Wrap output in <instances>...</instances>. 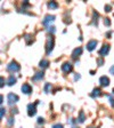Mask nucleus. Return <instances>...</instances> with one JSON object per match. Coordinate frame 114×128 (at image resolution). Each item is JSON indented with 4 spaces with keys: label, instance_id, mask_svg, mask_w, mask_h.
Here are the masks:
<instances>
[{
    "label": "nucleus",
    "instance_id": "obj_1",
    "mask_svg": "<svg viewBox=\"0 0 114 128\" xmlns=\"http://www.w3.org/2000/svg\"><path fill=\"white\" fill-rule=\"evenodd\" d=\"M39 104V101H37L34 104H29L27 105V114L30 117H33V116L37 113V105Z\"/></svg>",
    "mask_w": 114,
    "mask_h": 128
},
{
    "label": "nucleus",
    "instance_id": "obj_2",
    "mask_svg": "<svg viewBox=\"0 0 114 128\" xmlns=\"http://www.w3.org/2000/svg\"><path fill=\"white\" fill-rule=\"evenodd\" d=\"M19 69H21V65L17 62H14V61L8 64V66H7V70L9 72H17V71H19Z\"/></svg>",
    "mask_w": 114,
    "mask_h": 128
},
{
    "label": "nucleus",
    "instance_id": "obj_3",
    "mask_svg": "<svg viewBox=\"0 0 114 128\" xmlns=\"http://www.w3.org/2000/svg\"><path fill=\"white\" fill-rule=\"evenodd\" d=\"M53 48H54V38L49 37L47 40V45H46V53L49 55L53 52Z\"/></svg>",
    "mask_w": 114,
    "mask_h": 128
},
{
    "label": "nucleus",
    "instance_id": "obj_4",
    "mask_svg": "<svg viewBox=\"0 0 114 128\" xmlns=\"http://www.w3.org/2000/svg\"><path fill=\"white\" fill-rule=\"evenodd\" d=\"M19 100V97L16 94H13V93H10V94H8V104L9 105H11V104H15L16 102Z\"/></svg>",
    "mask_w": 114,
    "mask_h": 128
},
{
    "label": "nucleus",
    "instance_id": "obj_5",
    "mask_svg": "<svg viewBox=\"0 0 114 128\" xmlns=\"http://www.w3.org/2000/svg\"><path fill=\"white\" fill-rule=\"evenodd\" d=\"M62 70H63L65 73H69V72H71L72 70H73V65H72L71 63H69V62H65V63L62 65Z\"/></svg>",
    "mask_w": 114,
    "mask_h": 128
},
{
    "label": "nucleus",
    "instance_id": "obj_6",
    "mask_svg": "<svg viewBox=\"0 0 114 128\" xmlns=\"http://www.w3.org/2000/svg\"><path fill=\"white\" fill-rule=\"evenodd\" d=\"M54 21H55V16L54 15H47L45 17V20L42 21V24L47 26V25H49V23H53Z\"/></svg>",
    "mask_w": 114,
    "mask_h": 128
},
{
    "label": "nucleus",
    "instance_id": "obj_7",
    "mask_svg": "<svg viewBox=\"0 0 114 128\" xmlns=\"http://www.w3.org/2000/svg\"><path fill=\"white\" fill-rule=\"evenodd\" d=\"M110 52V45H104L99 50V55L101 56H106Z\"/></svg>",
    "mask_w": 114,
    "mask_h": 128
},
{
    "label": "nucleus",
    "instance_id": "obj_8",
    "mask_svg": "<svg viewBox=\"0 0 114 128\" xmlns=\"http://www.w3.org/2000/svg\"><path fill=\"white\" fill-rule=\"evenodd\" d=\"M21 89L24 94H31V92H32V87L29 85V84H24V85L22 86Z\"/></svg>",
    "mask_w": 114,
    "mask_h": 128
},
{
    "label": "nucleus",
    "instance_id": "obj_9",
    "mask_svg": "<svg viewBox=\"0 0 114 128\" xmlns=\"http://www.w3.org/2000/svg\"><path fill=\"white\" fill-rule=\"evenodd\" d=\"M97 46V41L96 40H91V41H89L87 45V49L89 52H93L94 49H95V47Z\"/></svg>",
    "mask_w": 114,
    "mask_h": 128
},
{
    "label": "nucleus",
    "instance_id": "obj_10",
    "mask_svg": "<svg viewBox=\"0 0 114 128\" xmlns=\"http://www.w3.org/2000/svg\"><path fill=\"white\" fill-rule=\"evenodd\" d=\"M81 54H82V48L78 47V48H75L74 50H73V53H72V57H73V58H77L78 56H80Z\"/></svg>",
    "mask_w": 114,
    "mask_h": 128
},
{
    "label": "nucleus",
    "instance_id": "obj_11",
    "mask_svg": "<svg viewBox=\"0 0 114 128\" xmlns=\"http://www.w3.org/2000/svg\"><path fill=\"white\" fill-rule=\"evenodd\" d=\"M99 82H101L102 86H105V87H107V86L110 85V79L107 77H101V79H99Z\"/></svg>",
    "mask_w": 114,
    "mask_h": 128
},
{
    "label": "nucleus",
    "instance_id": "obj_12",
    "mask_svg": "<svg viewBox=\"0 0 114 128\" xmlns=\"http://www.w3.org/2000/svg\"><path fill=\"white\" fill-rule=\"evenodd\" d=\"M101 95H102V90L99 88H95L93 90V94H91L93 97H98V96H101Z\"/></svg>",
    "mask_w": 114,
    "mask_h": 128
},
{
    "label": "nucleus",
    "instance_id": "obj_13",
    "mask_svg": "<svg viewBox=\"0 0 114 128\" xmlns=\"http://www.w3.org/2000/svg\"><path fill=\"white\" fill-rule=\"evenodd\" d=\"M48 65H49V61H48V60H42V61L40 62V64H39V66L42 68V69H46Z\"/></svg>",
    "mask_w": 114,
    "mask_h": 128
},
{
    "label": "nucleus",
    "instance_id": "obj_14",
    "mask_svg": "<svg viewBox=\"0 0 114 128\" xmlns=\"http://www.w3.org/2000/svg\"><path fill=\"white\" fill-rule=\"evenodd\" d=\"M48 7L50 8V9H56V8L58 7V4L56 2V1H49L48 2Z\"/></svg>",
    "mask_w": 114,
    "mask_h": 128
},
{
    "label": "nucleus",
    "instance_id": "obj_15",
    "mask_svg": "<svg viewBox=\"0 0 114 128\" xmlns=\"http://www.w3.org/2000/svg\"><path fill=\"white\" fill-rule=\"evenodd\" d=\"M15 82H16V78L14 77V76H10L9 79H8V81H7V84L9 86H13V85H15Z\"/></svg>",
    "mask_w": 114,
    "mask_h": 128
},
{
    "label": "nucleus",
    "instance_id": "obj_16",
    "mask_svg": "<svg viewBox=\"0 0 114 128\" xmlns=\"http://www.w3.org/2000/svg\"><path fill=\"white\" fill-rule=\"evenodd\" d=\"M43 78V73L42 72H38V73H35V76L33 77V80H40Z\"/></svg>",
    "mask_w": 114,
    "mask_h": 128
},
{
    "label": "nucleus",
    "instance_id": "obj_17",
    "mask_svg": "<svg viewBox=\"0 0 114 128\" xmlns=\"http://www.w3.org/2000/svg\"><path fill=\"white\" fill-rule=\"evenodd\" d=\"M79 122H83V121H85V113H83L82 111L80 112V117H79Z\"/></svg>",
    "mask_w": 114,
    "mask_h": 128
},
{
    "label": "nucleus",
    "instance_id": "obj_18",
    "mask_svg": "<svg viewBox=\"0 0 114 128\" xmlns=\"http://www.w3.org/2000/svg\"><path fill=\"white\" fill-rule=\"evenodd\" d=\"M5 113H6V109H5V108H0V120L2 119V117L5 116Z\"/></svg>",
    "mask_w": 114,
    "mask_h": 128
},
{
    "label": "nucleus",
    "instance_id": "obj_19",
    "mask_svg": "<svg viewBox=\"0 0 114 128\" xmlns=\"http://www.w3.org/2000/svg\"><path fill=\"white\" fill-rule=\"evenodd\" d=\"M50 88H51L50 84H46V86H45V92H46V93H49V90H50Z\"/></svg>",
    "mask_w": 114,
    "mask_h": 128
},
{
    "label": "nucleus",
    "instance_id": "obj_20",
    "mask_svg": "<svg viewBox=\"0 0 114 128\" xmlns=\"http://www.w3.org/2000/svg\"><path fill=\"white\" fill-rule=\"evenodd\" d=\"M3 86H5V78L0 77V88L3 87Z\"/></svg>",
    "mask_w": 114,
    "mask_h": 128
},
{
    "label": "nucleus",
    "instance_id": "obj_21",
    "mask_svg": "<svg viewBox=\"0 0 114 128\" xmlns=\"http://www.w3.org/2000/svg\"><path fill=\"white\" fill-rule=\"evenodd\" d=\"M104 24H105L106 26H110V25H111V21H110V18H105V20H104Z\"/></svg>",
    "mask_w": 114,
    "mask_h": 128
},
{
    "label": "nucleus",
    "instance_id": "obj_22",
    "mask_svg": "<svg viewBox=\"0 0 114 128\" xmlns=\"http://www.w3.org/2000/svg\"><path fill=\"white\" fill-rule=\"evenodd\" d=\"M53 128H63V125H61V124H56V125L53 126Z\"/></svg>",
    "mask_w": 114,
    "mask_h": 128
},
{
    "label": "nucleus",
    "instance_id": "obj_23",
    "mask_svg": "<svg viewBox=\"0 0 114 128\" xmlns=\"http://www.w3.org/2000/svg\"><path fill=\"white\" fill-rule=\"evenodd\" d=\"M13 122H14V119H13V118H9V119H8V125L11 126V125H13Z\"/></svg>",
    "mask_w": 114,
    "mask_h": 128
},
{
    "label": "nucleus",
    "instance_id": "obj_24",
    "mask_svg": "<svg viewBox=\"0 0 114 128\" xmlns=\"http://www.w3.org/2000/svg\"><path fill=\"white\" fill-rule=\"evenodd\" d=\"M111 9H112V7H111L110 5H106V6H105V10H106V12H111Z\"/></svg>",
    "mask_w": 114,
    "mask_h": 128
},
{
    "label": "nucleus",
    "instance_id": "obj_25",
    "mask_svg": "<svg viewBox=\"0 0 114 128\" xmlns=\"http://www.w3.org/2000/svg\"><path fill=\"white\" fill-rule=\"evenodd\" d=\"M48 31H49V32H51V33H54V32H55V28H54V26H49V28H48Z\"/></svg>",
    "mask_w": 114,
    "mask_h": 128
},
{
    "label": "nucleus",
    "instance_id": "obj_26",
    "mask_svg": "<svg viewBox=\"0 0 114 128\" xmlns=\"http://www.w3.org/2000/svg\"><path fill=\"white\" fill-rule=\"evenodd\" d=\"M38 124H43V119L41 117L38 118Z\"/></svg>",
    "mask_w": 114,
    "mask_h": 128
},
{
    "label": "nucleus",
    "instance_id": "obj_27",
    "mask_svg": "<svg viewBox=\"0 0 114 128\" xmlns=\"http://www.w3.org/2000/svg\"><path fill=\"white\" fill-rule=\"evenodd\" d=\"M110 102H111L112 106H114V100H113V97H111V96H110Z\"/></svg>",
    "mask_w": 114,
    "mask_h": 128
},
{
    "label": "nucleus",
    "instance_id": "obj_28",
    "mask_svg": "<svg viewBox=\"0 0 114 128\" xmlns=\"http://www.w3.org/2000/svg\"><path fill=\"white\" fill-rule=\"evenodd\" d=\"M110 72H111V74H114V65L111 68V69H110Z\"/></svg>",
    "mask_w": 114,
    "mask_h": 128
},
{
    "label": "nucleus",
    "instance_id": "obj_29",
    "mask_svg": "<svg viewBox=\"0 0 114 128\" xmlns=\"http://www.w3.org/2000/svg\"><path fill=\"white\" fill-rule=\"evenodd\" d=\"M2 101H3V96H2V95H0V104L2 103Z\"/></svg>",
    "mask_w": 114,
    "mask_h": 128
},
{
    "label": "nucleus",
    "instance_id": "obj_30",
    "mask_svg": "<svg viewBox=\"0 0 114 128\" xmlns=\"http://www.w3.org/2000/svg\"><path fill=\"white\" fill-rule=\"evenodd\" d=\"M74 79H75V80H79V79H80V76H79V74H78V76H75V78H74Z\"/></svg>",
    "mask_w": 114,
    "mask_h": 128
},
{
    "label": "nucleus",
    "instance_id": "obj_31",
    "mask_svg": "<svg viewBox=\"0 0 114 128\" xmlns=\"http://www.w3.org/2000/svg\"><path fill=\"white\" fill-rule=\"evenodd\" d=\"M113 93H114V88H113Z\"/></svg>",
    "mask_w": 114,
    "mask_h": 128
},
{
    "label": "nucleus",
    "instance_id": "obj_32",
    "mask_svg": "<svg viewBox=\"0 0 114 128\" xmlns=\"http://www.w3.org/2000/svg\"><path fill=\"white\" fill-rule=\"evenodd\" d=\"M89 128H93V127H89Z\"/></svg>",
    "mask_w": 114,
    "mask_h": 128
},
{
    "label": "nucleus",
    "instance_id": "obj_33",
    "mask_svg": "<svg viewBox=\"0 0 114 128\" xmlns=\"http://www.w3.org/2000/svg\"><path fill=\"white\" fill-rule=\"evenodd\" d=\"M73 128H77V127H73Z\"/></svg>",
    "mask_w": 114,
    "mask_h": 128
}]
</instances>
